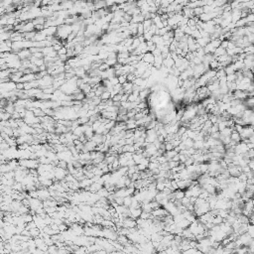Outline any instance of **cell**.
<instances>
[{
	"label": "cell",
	"instance_id": "cell-6",
	"mask_svg": "<svg viewBox=\"0 0 254 254\" xmlns=\"http://www.w3.org/2000/svg\"><path fill=\"white\" fill-rule=\"evenodd\" d=\"M224 54H226V49H224L222 47H218V48L215 49L214 53V56L215 59H217L218 57L222 56V55H224Z\"/></svg>",
	"mask_w": 254,
	"mask_h": 254
},
{
	"label": "cell",
	"instance_id": "cell-13",
	"mask_svg": "<svg viewBox=\"0 0 254 254\" xmlns=\"http://www.w3.org/2000/svg\"><path fill=\"white\" fill-rule=\"evenodd\" d=\"M118 80H119V83H121V84H124L125 83L128 82V79H127V75H119V77H118Z\"/></svg>",
	"mask_w": 254,
	"mask_h": 254
},
{
	"label": "cell",
	"instance_id": "cell-18",
	"mask_svg": "<svg viewBox=\"0 0 254 254\" xmlns=\"http://www.w3.org/2000/svg\"><path fill=\"white\" fill-rule=\"evenodd\" d=\"M59 229H60V231H65V230L67 229V227L66 224H63V222L62 224L59 225Z\"/></svg>",
	"mask_w": 254,
	"mask_h": 254
},
{
	"label": "cell",
	"instance_id": "cell-7",
	"mask_svg": "<svg viewBox=\"0 0 254 254\" xmlns=\"http://www.w3.org/2000/svg\"><path fill=\"white\" fill-rule=\"evenodd\" d=\"M178 154H179V152L176 151L175 149H173V150H170V151H166V152H165V156H166V157L168 158V160H169V161L172 160V159L174 158L176 155H178Z\"/></svg>",
	"mask_w": 254,
	"mask_h": 254
},
{
	"label": "cell",
	"instance_id": "cell-4",
	"mask_svg": "<svg viewBox=\"0 0 254 254\" xmlns=\"http://www.w3.org/2000/svg\"><path fill=\"white\" fill-rule=\"evenodd\" d=\"M31 54H32L31 51L29 49H24V50L20 51V52L18 53V56L20 58V60L24 61V60H27V59H30Z\"/></svg>",
	"mask_w": 254,
	"mask_h": 254
},
{
	"label": "cell",
	"instance_id": "cell-5",
	"mask_svg": "<svg viewBox=\"0 0 254 254\" xmlns=\"http://www.w3.org/2000/svg\"><path fill=\"white\" fill-rule=\"evenodd\" d=\"M230 138H231V141H233L236 144L239 143L241 140H242V139H241V136H240L239 132H237V131H235V130L232 131V133L230 135Z\"/></svg>",
	"mask_w": 254,
	"mask_h": 254
},
{
	"label": "cell",
	"instance_id": "cell-12",
	"mask_svg": "<svg viewBox=\"0 0 254 254\" xmlns=\"http://www.w3.org/2000/svg\"><path fill=\"white\" fill-rule=\"evenodd\" d=\"M132 200H133V198L131 197V196H127V197H125L124 198V202H123V205L125 206H131V204H132Z\"/></svg>",
	"mask_w": 254,
	"mask_h": 254
},
{
	"label": "cell",
	"instance_id": "cell-15",
	"mask_svg": "<svg viewBox=\"0 0 254 254\" xmlns=\"http://www.w3.org/2000/svg\"><path fill=\"white\" fill-rule=\"evenodd\" d=\"M67 161H65V160H60L59 161V163H58V166L59 167H61V168H63V169H67Z\"/></svg>",
	"mask_w": 254,
	"mask_h": 254
},
{
	"label": "cell",
	"instance_id": "cell-8",
	"mask_svg": "<svg viewBox=\"0 0 254 254\" xmlns=\"http://www.w3.org/2000/svg\"><path fill=\"white\" fill-rule=\"evenodd\" d=\"M0 51L1 53H6V52H12V48L9 45H7L6 42H2L1 47H0Z\"/></svg>",
	"mask_w": 254,
	"mask_h": 254
},
{
	"label": "cell",
	"instance_id": "cell-9",
	"mask_svg": "<svg viewBox=\"0 0 254 254\" xmlns=\"http://www.w3.org/2000/svg\"><path fill=\"white\" fill-rule=\"evenodd\" d=\"M232 131H233L232 127H226V128H224L223 130L221 131V134L224 135V136H230Z\"/></svg>",
	"mask_w": 254,
	"mask_h": 254
},
{
	"label": "cell",
	"instance_id": "cell-2",
	"mask_svg": "<svg viewBox=\"0 0 254 254\" xmlns=\"http://www.w3.org/2000/svg\"><path fill=\"white\" fill-rule=\"evenodd\" d=\"M16 84H17V83L13 82V80H10V82H8V83H1V92L15 90H16Z\"/></svg>",
	"mask_w": 254,
	"mask_h": 254
},
{
	"label": "cell",
	"instance_id": "cell-17",
	"mask_svg": "<svg viewBox=\"0 0 254 254\" xmlns=\"http://www.w3.org/2000/svg\"><path fill=\"white\" fill-rule=\"evenodd\" d=\"M58 56H59V59L62 60L63 62H66L67 59H69V57H67V55H58Z\"/></svg>",
	"mask_w": 254,
	"mask_h": 254
},
{
	"label": "cell",
	"instance_id": "cell-11",
	"mask_svg": "<svg viewBox=\"0 0 254 254\" xmlns=\"http://www.w3.org/2000/svg\"><path fill=\"white\" fill-rule=\"evenodd\" d=\"M245 105L248 107H254V96H250L245 100Z\"/></svg>",
	"mask_w": 254,
	"mask_h": 254
},
{
	"label": "cell",
	"instance_id": "cell-3",
	"mask_svg": "<svg viewBox=\"0 0 254 254\" xmlns=\"http://www.w3.org/2000/svg\"><path fill=\"white\" fill-rule=\"evenodd\" d=\"M143 62H145L147 63H149V65H154V62H155V56L152 53L150 52H147L143 55V59H142Z\"/></svg>",
	"mask_w": 254,
	"mask_h": 254
},
{
	"label": "cell",
	"instance_id": "cell-10",
	"mask_svg": "<svg viewBox=\"0 0 254 254\" xmlns=\"http://www.w3.org/2000/svg\"><path fill=\"white\" fill-rule=\"evenodd\" d=\"M100 97L103 101L107 100V99H110L111 98V92L108 91V90H105V91H103V94L100 95Z\"/></svg>",
	"mask_w": 254,
	"mask_h": 254
},
{
	"label": "cell",
	"instance_id": "cell-14",
	"mask_svg": "<svg viewBox=\"0 0 254 254\" xmlns=\"http://www.w3.org/2000/svg\"><path fill=\"white\" fill-rule=\"evenodd\" d=\"M247 233L254 239V224H251V225H248Z\"/></svg>",
	"mask_w": 254,
	"mask_h": 254
},
{
	"label": "cell",
	"instance_id": "cell-1",
	"mask_svg": "<svg viewBox=\"0 0 254 254\" xmlns=\"http://www.w3.org/2000/svg\"><path fill=\"white\" fill-rule=\"evenodd\" d=\"M239 134H240L241 139H242V140H244V141L248 140L249 138L254 135V128H253V126L243 127V129L241 130V132Z\"/></svg>",
	"mask_w": 254,
	"mask_h": 254
},
{
	"label": "cell",
	"instance_id": "cell-16",
	"mask_svg": "<svg viewBox=\"0 0 254 254\" xmlns=\"http://www.w3.org/2000/svg\"><path fill=\"white\" fill-rule=\"evenodd\" d=\"M24 87H25L24 83H17V84H16V90H23Z\"/></svg>",
	"mask_w": 254,
	"mask_h": 254
}]
</instances>
